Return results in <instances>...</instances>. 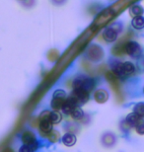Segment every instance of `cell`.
<instances>
[{
	"mask_svg": "<svg viewBox=\"0 0 144 152\" xmlns=\"http://www.w3.org/2000/svg\"><path fill=\"white\" fill-rule=\"evenodd\" d=\"M73 89H82L90 93L95 87L94 79L87 75H78L73 80Z\"/></svg>",
	"mask_w": 144,
	"mask_h": 152,
	"instance_id": "6da1fadb",
	"label": "cell"
},
{
	"mask_svg": "<svg viewBox=\"0 0 144 152\" xmlns=\"http://www.w3.org/2000/svg\"><path fill=\"white\" fill-rule=\"evenodd\" d=\"M89 92L82 89H73L68 98L74 103L76 107H81L89 100Z\"/></svg>",
	"mask_w": 144,
	"mask_h": 152,
	"instance_id": "7a4b0ae2",
	"label": "cell"
},
{
	"mask_svg": "<svg viewBox=\"0 0 144 152\" xmlns=\"http://www.w3.org/2000/svg\"><path fill=\"white\" fill-rule=\"evenodd\" d=\"M66 100V93L65 91L62 89H57L53 92V100H51L50 106L54 111L60 110L62 107L63 103Z\"/></svg>",
	"mask_w": 144,
	"mask_h": 152,
	"instance_id": "3957f363",
	"label": "cell"
},
{
	"mask_svg": "<svg viewBox=\"0 0 144 152\" xmlns=\"http://www.w3.org/2000/svg\"><path fill=\"white\" fill-rule=\"evenodd\" d=\"M86 56L89 60L94 62L101 61L104 57V50L103 48L98 45H92L89 47Z\"/></svg>",
	"mask_w": 144,
	"mask_h": 152,
	"instance_id": "277c9868",
	"label": "cell"
},
{
	"mask_svg": "<svg viewBox=\"0 0 144 152\" xmlns=\"http://www.w3.org/2000/svg\"><path fill=\"white\" fill-rule=\"evenodd\" d=\"M21 139H22L23 143L28 145V146L32 149L33 152H35L39 147V143L37 141L35 133L30 132V130H25L22 135H21Z\"/></svg>",
	"mask_w": 144,
	"mask_h": 152,
	"instance_id": "5b68a950",
	"label": "cell"
},
{
	"mask_svg": "<svg viewBox=\"0 0 144 152\" xmlns=\"http://www.w3.org/2000/svg\"><path fill=\"white\" fill-rule=\"evenodd\" d=\"M124 53H126L132 58H138L141 56L142 50L136 42H128L124 45Z\"/></svg>",
	"mask_w": 144,
	"mask_h": 152,
	"instance_id": "8992f818",
	"label": "cell"
},
{
	"mask_svg": "<svg viewBox=\"0 0 144 152\" xmlns=\"http://www.w3.org/2000/svg\"><path fill=\"white\" fill-rule=\"evenodd\" d=\"M106 78L107 80L110 82L111 84L112 89L115 91V95L118 96V99H121V85H119V81H118V77L113 73L112 71H108L106 73Z\"/></svg>",
	"mask_w": 144,
	"mask_h": 152,
	"instance_id": "52a82bcc",
	"label": "cell"
},
{
	"mask_svg": "<svg viewBox=\"0 0 144 152\" xmlns=\"http://www.w3.org/2000/svg\"><path fill=\"white\" fill-rule=\"evenodd\" d=\"M53 124L50 123V120H42L39 121V133L41 135L47 137V135L53 130Z\"/></svg>",
	"mask_w": 144,
	"mask_h": 152,
	"instance_id": "ba28073f",
	"label": "cell"
},
{
	"mask_svg": "<svg viewBox=\"0 0 144 152\" xmlns=\"http://www.w3.org/2000/svg\"><path fill=\"white\" fill-rule=\"evenodd\" d=\"M142 121H143V118L135 113H131L129 115H127L126 118H125V124L129 127H135L140 123H142Z\"/></svg>",
	"mask_w": 144,
	"mask_h": 152,
	"instance_id": "9c48e42d",
	"label": "cell"
},
{
	"mask_svg": "<svg viewBox=\"0 0 144 152\" xmlns=\"http://www.w3.org/2000/svg\"><path fill=\"white\" fill-rule=\"evenodd\" d=\"M118 30L115 29L114 27H111V28H107L105 31H104L103 38L106 42H113L118 39Z\"/></svg>",
	"mask_w": 144,
	"mask_h": 152,
	"instance_id": "30bf717a",
	"label": "cell"
},
{
	"mask_svg": "<svg viewBox=\"0 0 144 152\" xmlns=\"http://www.w3.org/2000/svg\"><path fill=\"white\" fill-rule=\"evenodd\" d=\"M94 99L99 104H104V103L108 101L109 93L105 89H99L94 93Z\"/></svg>",
	"mask_w": 144,
	"mask_h": 152,
	"instance_id": "8fae6325",
	"label": "cell"
},
{
	"mask_svg": "<svg viewBox=\"0 0 144 152\" xmlns=\"http://www.w3.org/2000/svg\"><path fill=\"white\" fill-rule=\"evenodd\" d=\"M62 143L65 145V146H73L76 143V136L75 134H73L71 132H67L62 136Z\"/></svg>",
	"mask_w": 144,
	"mask_h": 152,
	"instance_id": "7c38bea8",
	"label": "cell"
},
{
	"mask_svg": "<svg viewBox=\"0 0 144 152\" xmlns=\"http://www.w3.org/2000/svg\"><path fill=\"white\" fill-rule=\"evenodd\" d=\"M103 144L107 147H111L115 143V135L111 132H107L103 135L102 137Z\"/></svg>",
	"mask_w": 144,
	"mask_h": 152,
	"instance_id": "4fadbf2b",
	"label": "cell"
},
{
	"mask_svg": "<svg viewBox=\"0 0 144 152\" xmlns=\"http://www.w3.org/2000/svg\"><path fill=\"white\" fill-rule=\"evenodd\" d=\"M75 108H76V106L74 105V103H73L69 98H66L65 102L63 103V105H62V107H61L60 110L62 111L63 114L70 115L71 114V112L74 110Z\"/></svg>",
	"mask_w": 144,
	"mask_h": 152,
	"instance_id": "5bb4252c",
	"label": "cell"
},
{
	"mask_svg": "<svg viewBox=\"0 0 144 152\" xmlns=\"http://www.w3.org/2000/svg\"><path fill=\"white\" fill-rule=\"evenodd\" d=\"M134 71H135V66H134L132 62L130 61L122 62V72H124V77L133 74Z\"/></svg>",
	"mask_w": 144,
	"mask_h": 152,
	"instance_id": "9a60e30c",
	"label": "cell"
},
{
	"mask_svg": "<svg viewBox=\"0 0 144 152\" xmlns=\"http://www.w3.org/2000/svg\"><path fill=\"white\" fill-rule=\"evenodd\" d=\"M70 115H71V118L75 121H82L83 118L85 117L84 112L82 111V109L80 107H76L74 110L71 112Z\"/></svg>",
	"mask_w": 144,
	"mask_h": 152,
	"instance_id": "2e32d148",
	"label": "cell"
},
{
	"mask_svg": "<svg viewBox=\"0 0 144 152\" xmlns=\"http://www.w3.org/2000/svg\"><path fill=\"white\" fill-rule=\"evenodd\" d=\"M48 120H50V121L53 124H58L62 121V115L58 113V111H53V112H50Z\"/></svg>",
	"mask_w": 144,
	"mask_h": 152,
	"instance_id": "e0dca14e",
	"label": "cell"
},
{
	"mask_svg": "<svg viewBox=\"0 0 144 152\" xmlns=\"http://www.w3.org/2000/svg\"><path fill=\"white\" fill-rule=\"evenodd\" d=\"M132 27L134 29H137V30H141L144 26V19L142 16H136L134 17V19L132 20Z\"/></svg>",
	"mask_w": 144,
	"mask_h": 152,
	"instance_id": "ac0fdd59",
	"label": "cell"
},
{
	"mask_svg": "<svg viewBox=\"0 0 144 152\" xmlns=\"http://www.w3.org/2000/svg\"><path fill=\"white\" fill-rule=\"evenodd\" d=\"M47 138L48 139V141H50V142L56 143V142H57V141L60 139V133H59V132H57V130L53 129V130H51V132L47 135Z\"/></svg>",
	"mask_w": 144,
	"mask_h": 152,
	"instance_id": "d6986e66",
	"label": "cell"
},
{
	"mask_svg": "<svg viewBox=\"0 0 144 152\" xmlns=\"http://www.w3.org/2000/svg\"><path fill=\"white\" fill-rule=\"evenodd\" d=\"M130 14L132 16L136 17V16H142L143 14V8L140 5H133L132 7L130 8Z\"/></svg>",
	"mask_w": 144,
	"mask_h": 152,
	"instance_id": "ffe728a7",
	"label": "cell"
},
{
	"mask_svg": "<svg viewBox=\"0 0 144 152\" xmlns=\"http://www.w3.org/2000/svg\"><path fill=\"white\" fill-rule=\"evenodd\" d=\"M133 113L137 114L140 117H144V104L143 103H138V104H136L134 106V112Z\"/></svg>",
	"mask_w": 144,
	"mask_h": 152,
	"instance_id": "44dd1931",
	"label": "cell"
},
{
	"mask_svg": "<svg viewBox=\"0 0 144 152\" xmlns=\"http://www.w3.org/2000/svg\"><path fill=\"white\" fill-rule=\"evenodd\" d=\"M58 57H59V53H58V50H51L48 51V60H50V61H56V60L58 59Z\"/></svg>",
	"mask_w": 144,
	"mask_h": 152,
	"instance_id": "7402d4cb",
	"label": "cell"
},
{
	"mask_svg": "<svg viewBox=\"0 0 144 152\" xmlns=\"http://www.w3.org/2000/svg\"><path fill=\"white\" fill-rule=\"evenodd\" d=\"M50 111H44V112H42L41 115H39V117L38 118V120H39V121L48 120V117H50Z\"/></svg>",
	"mask_w": 144,
	"mask_h": 152,
	"instance_id": "603a6c76",
	"label": "cell"
},
{
	"mask_svg": "<svg viewBox=\"0 0 144 152\" xmlns=\"http://www.w3.org/2000/svg\"><path fill=\"white\" fill-rule=\"evenodd\" d=\"M134 129H135V130L139 133V134H143V133H144V124H143V121H142V123H140L138 126H135Z\"/></svg>",
	"mask_w": 144,
	"mask_h": 152,
	"instance_id": "cb8c5ba5",
	"label": "cell"
},
{
	"mask_svg": "<svg viewBox=\"0 0 144 152\" xmlns=\"http://www.w3.org/2000/svg\"><path fill=\"white\" fill-rule=\"evenodd\" d=\"M19 152H33V151H32V149H31V148L28 146V145L23 144L22 146L20 147Z\"/></svg>",
	"mask_w": 144,
	"mask_h": 152,
	"instance_id": "d4e9b609",
	"label": "cell"
},
{
	"mask_svg": "<svg viewBox=\"0 0 144 152\" xmlns=\"http://www.w3.org/2000/svg\"><path fill=\"white\" fill-rule=\"evenodd\" d=\"M1 152H14V150L12 149L11 147H9V146H7V147H5L4 149H3Z\"/></svg>",
	"mask_w": 144,
	"mask_h": 152,
	"instance_id": "484cf974",
	"label": "cell"
}]
</instances>
